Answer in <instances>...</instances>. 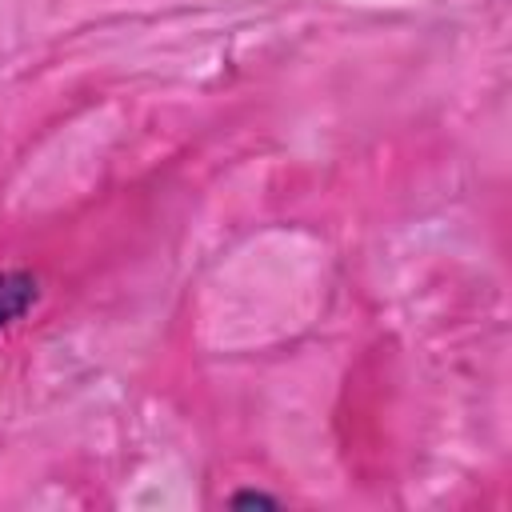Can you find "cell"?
I'll return each instance as SVG.
<instances>
[{
    "label": "cell",
    "mask_w": 512,
    "mask_h": 512,
    "mask_svg": "<svg viewBox=\"0 0 512 512\" xmlns=\"http://www.w3.org/2000/svg\"><path fill=\"white\" fill-rule=\"evenodd\" d=\"M36 304V276L28 272H0V328L20 320Z\"/></svg>",
    "instance_id": "6da1fadb"
},
{
    "label": "cell",
    "mask_w": 512,
    "mask_h": 512,
    "mask_svg": "<svg viewBox=\"0 0 512 512\" xmlns=\"http://www.w3.org/2000/svg\"><path fill=\"white\" fill-rule=\"evenodd\" d=\"M232 504H268V508H272L276 500H272V496H264V492H236V496H232Z\"/></svg>",
    "instance_id": "7a4b0ae2"
}]
</instances>
